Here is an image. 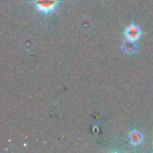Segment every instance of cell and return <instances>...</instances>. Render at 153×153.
I'll use <instances>...</instances> for the list:
<instances>
[{
    "label": "cell",
    "mask_w": 153,
    "mask_h": 153,
    "mask_svg": "<svg viewBox=\"0 0 153 153\" xmlns=\"http://www.w3.org/2000/svg\"><path fill=\"white\" fill-rule=\"evenodd\" d=\"M125 35L126 37V39L128 40H132V41H135L138 40L141 36H142V30L139 27H137L136 25H130L126 28V31H125Z\"/></svg>",
    "instance_id": "cell-2"
},
{
    "label": "cell",
    "mask_w": 153,
    "mask_h": 153,
    "mask_svg": "<svg viewBox=\"0 0 153 153\" xmlns=\"http://www.w3.org/2000/svg\"><path fill=\"white\" fill-rule=\"evenodd\" d=\"M136 49V46L134 44V41H132V40H128L126 41L124 44H123V50L127 53V54H131V53H134Z\"/></svg>",
    "instance_id": "cell-4"
},
{
    "label": "cell",
    "mask_w": 153,
    "mask_h": 153,
    "mask_svg": "<svg viewBox=\"0 0 153 153\" xmlns=\"http://www.w3.org/2000/svg\"><path fill=\"white\" fill-rule=\"evenodd\" d=\"M36 9L43 14L52 13L59 4V0H33Z\"/></svg>",
    "instance_id": "cell-1"
},
{
    "label": "cell",
    "mask_w": 153,
    "mask_h": 153,
    "mask_svg": "<svg viewBox=\"0 0 153 153\" xmlns=\"http://www.w3.org/2000/svg\"><path fill=\"white\" fill-rule=\"evenodd\" d=\"M128 139H129V142L134 144V145H137L139 143H142L143 141V135L142 134L139 132V131H131L128 134Z\"/></svg>",
    "instance_id": "cell-3"
}]
</instances>
